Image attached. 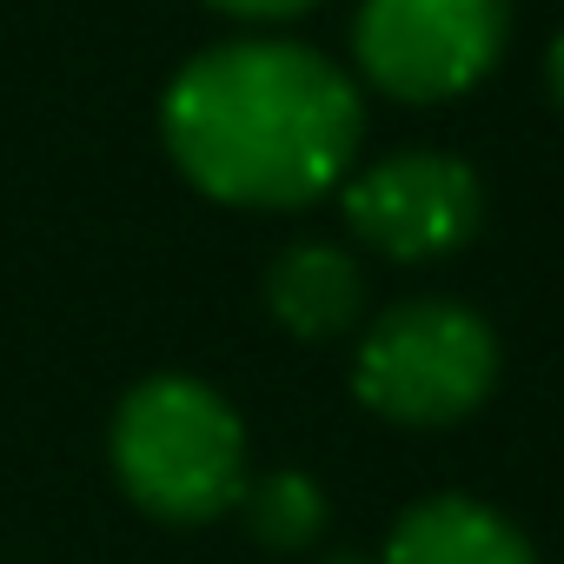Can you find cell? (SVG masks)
<instances>
[{
    "label": "cell",
    "mask_w": 564,
    "mask_h": 564,
    "mask_svg": "<svg viewBox=\"0 0 564 564\" xmlns=\"http://www.w3.org/2000/svg\"><path fill=\"white\" fill-rule=\"evenodd\" d=\"M485 219V186L452 153H392L346 180V226L386 259L458 252Z\"/></svg>",
    "instance_id": "cell-5"
},
{
    "label": "cell",
    "mask_w": 564,
    "mask_h": 564,
    "mask_svg": "<svg viewBox=\"0 0 564 564\" xmlns=\"http://www.w3.org/2000/svg\"><path fill=\"white\" fill-rule=\"evenodd\" d=\"M352 41L379 94L452 100L498 67L511 41V0H366Z\"/></svg>",
    "instance_id": "cell-4"
},
{
    "label": "cell",
    "mask_w": 564,
    "mask_h": 564,
    "mask_svg": "<svg viewBox=\"0 0 564 564\" xmlns=\"http://www.w3.org/2000/svg\"><path fill=\"white\" fill-rule=\"evenodd\" d=\"M326 564H366V557H359V551H339V557H326Z\"/></svg>",
    "instance_id": "cell-11"
},
{
    "label": "cell",
    "mask_w": 564,
    "mask_h": 564,
    "mask_svg": "<svg viewBox=\"0 0 564 564\" xmlns=\"http://www.w3.org/2000/svg\"><path fill=\"white\" fill-rule=\"evenodd\" d=\"M551 94L564 100V34H557V47H551Z\"/></svg>",
    "instance_id": "cell-10"
},
{
    "label": "cell",
    "mask_w": 564,
    "mask_h": 564,
    "mask_svg": "<svg viewBox=\"0 0 564 564\" xmlns=\"http://www.w3.org/2000/svg\"><path fill=\"white\" fill-rule=\"evenodd\" d=\"M246 518H252V538L272 544V551H306L319 531H326V491L300 471H272L265 485L246 491Z\"/></svg>",
    "instance_id": "cell-8"
},
{
    "label": "cell",
    "mask_w": 564,
    "mask_h": 564,
    "mask_svg": "<svg viewBox=\"0 0 564 564\" xmlns=\"http://www.w3.org/2000/svg\"><path fill=\"white\" fill-rule=\"evenodd\" d=\"M166 147L180 173L226 206H313L359 153V87L300 41H232L166 87Z\"/></svg>",
    "instance_id": "cell-1"
},
{
    "label": "cell",
    "mask_w": 564,
    "mask_h": 564,
    "mask_svg": "<svg viewBox=\"0 0 564 564\" xmlns=\"http://www.w3.org/2000/svg\"><path fill=\"white\" fill-rule=\"evenodd\" d=\"M265 306L300 339H339L366 306V272L352 265V252H339L326 239L286 246L265 272Z\"/></svg>",
    "instance_id": "cell-7"
},
{
    "label": "cell",
    "mask_w": 564,
    "mask_h": 564,
    "mask_svg": "<svg viewBox=\"0 0 564 564\" xmlns=\"http://www.w3.org/2000/svg\"><path fill=\"white\" fill-rule=\"evenodd\" d=\"M352 386L392 425H452L491 399L498 339L458 300H405L366 333Z\"/></svg>",
    "instance_id": "cell-3"
},
{
    "label": "cell",
    "mask_w": 564,
    "mask_h": 564,
    "mask_svg": "<svg viewBox=\"0 0 564 564\" xmlns=\"http://www.w3.org/2000/svg\"><path fill=\"white\" fill-rule=\"evenodd\" d=\"M113 471L166 524L219 518L246 498V425L199 379H147L113 419Z\"/></svg>",
    "instance_id": "cell-2"
},
{
    "label": "cell",
    "mask_w": 564,
    "mask_h": 564,
    "mask_svg": "<svg viewBox=\"0 0 564 564\" xmlns=\"http://www.w3.org/2000/svg\"><path fill=\"white\" fill-rule=\"evenodd\" d=\"M379 564H538V551H531V538H524L511 518H498L491 505L445 491V498L412 505V511L392 524Z\"/></svg>",
    "instance_id": "cell-6"
},
{
    "label": "cell",
    "mask_w": 564,
    "mask_h": 564,
    "mask_svg": "<svg viewBox=\"0 0 564 564\" xmlns=\"http://www.w3.org/2000/svg\"><path fill=\"white\" fill-rule=\"evenodd\" d=\"M219 14H239V21H293V14H306L313 0H213Z\"/></svg>",
    "instance_id": "cell-9"
}]
</instances>
